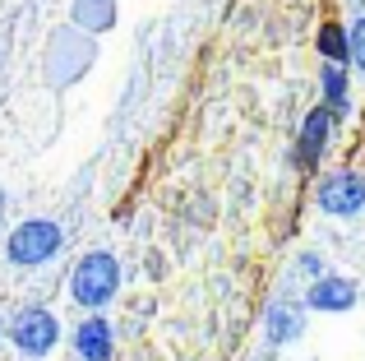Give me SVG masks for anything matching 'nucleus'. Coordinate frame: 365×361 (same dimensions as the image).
Returning a JSON list of instances; mask_svg holds the SVG:
<instances>
[{
  "mask_svg": "<svg viewBox=\"0 0 365 361\" xmlns=\"http://www.w3.org/2000/svg\"><path fill=\"white\" fill-rule=\"evenodd\" d=\"M120 292V260L111 250H88L79 255V264L70 269V301L98 315L102 306H111Z\"/></svg>",
  "mask_w": 365,
  "mask_h": 361,
  "instance_id": "obj_1",
  "label": "nucleus"
},
{
  "mask_svg": "<svg viewBox=\"0 0 365 361\" xmlns=\"http://www.w3.org/2000/svg\"><path fill=\"white\" fill-rule=\"evenodd\" d=\"M61 250H65V232L51 218H24V223H14L9 236H5V260L14 264V269H42V264H51Z\"/></svg>",
  "mask_w": 365,
  "mask_h": 361,
  "instance_id": "obj_2",
  "label": "nucleus"
},
{
  "mask_svg": "<svg viewBox=\"0 0 365 361\" xmlns=\"http://www.w3.org/2000/svg\"><path fill=\"white\" fill-rule=\"evenodd\" d=\"M93 65V37L83 33V28H61V33L46 42V61H42V74L56 83V88H65V83H74L83 70Z\"/></svg>",
  "mask_w": 365,
  "mask_h": 361,
  "instance_id": "obj_3",
  "label": "nucleus"
},
{
  "mask_svg": "<svg viewBox=\"0 0 365 361\" xmlns=\"http://www.w3.org/2000/svg\"><path fill=\"white\" fill-rule=\"evenodd\" d=\"M9 343H14L28 361L51 357L56 343H61V320H56V310H46V306H24L14 320H9Z\"/></svg>",
  "mask_w": 365,
  "mask_h": 361,
  "instance_id": "obj_4",
  "label": "nucleus"
},
{
  "mask_svg": "<svg viewBox=\"0 0 365 361\" xmlns=\"http://www.w3.org/2000/svg\"><path fill=\"white\" fill-rule=\"evenodd\" d=\"M314 208L329 218H361L365 213V176L351 167H338L314 185Z\"/></svg>",
  "mask_w": 365,
  "mask_h": 361,
  "instance_id": "obj_5",
  "label": "nucleus"
},
{
  "mask_svg": "<svg viewBox=\"0 0 365 361\" xmlns=\"http://www.w3.org/2000/svg\"><path fill=\"white\" fill-rule=\"evenodd\" d=\"M333 111H324V107H314V111H305V121H301V130H296V167L301 172H314L319 167V158L329 153V144H333Z\"/></svg>",
  "mask_w": 365,
  "mask_h": 361,
  "instance_id": "obj_6",
  "label": "nucleus"
},
{
  "mask_svg": "<svg viewBox=\"0 0 365 361\" xmlns=\"http://www.w3.org/2000/svg\"><path fill=\"white\" fill-rule=\"evenodd\" d=\"M356 301H361V288L351 278H342V273H324V278H314L305 288V306L319 310V315H347Z\"/></svg>",
  "mask_w": 365,
  "mask_h": 361,
  "instance_id": "obj_7",
  "label": "nucleus"
},
{
  "mask_svg": "<svg viewBox=\"0 0 365 361\" xmlns=\"http://www.w3.org/2000/svg\"><path fill=\"white\" fill-rule=\"evenodd\" d=\"M74 357L79 361H111L116 357V329H111L107 315H88L74 325Z\"/></svg>",
  "mask_w": 365,
  "mask_h": 361,
  "instance_id": "obj_8",
  "label": "nucleus"
},
{
  "mask_svg": "<svg viewBox=\"0 0 365 361\" xmlns=\"http://www.w3.org/2000/svg\"><path fill=\"white\" fill-rule=\"evenodd\" d=\"M305 338V310L296 301H273L264 310V343L268 347H292Z\"/></svg>",
  "mask_w": 365,
  "mask_h": 361,
  "instance_id": "obj_9",
  "label": "nucleus"
},
{
  "mask_svg": "<svg viewBox=\"0 0 365 361\" xmlns=\"http://www.w3.org/2000/svg\"><path fill=\"white\" fill-rule=\"evenodd\" d=\"M319 107L333 111V121H347L351 116V79H347V65H319Z\"/></svg>",
  "mask_w": 365,
  "mask_h": 361,
  "instance_id": "obj_10",
  "label": "nucleus"
},
{
  "mask_svg": "<svg viewBox=\"0 0 365 361\" xmlns=\"http://www.w3.org/2000/svg\"><path fill=\"white\" fill-rule=\"evenodd\" d=\"M116 0H74L70 5V24L74 28H83L88 37H98V33H107V28H116Z\"/></svg>",
  "mask_w": 365,
  "mask_h": 361,
  "instance_id": "obj_11",
  "label": "nucleus"
},
{
  "mask_svg": "<svg viewBox=\"0 0 365 361\" xmlns=\"http://www.w3.org/2000/svg\"><path fill=\"white\" fill-rule=\"evenodd\" d=\"M314 46H319L324 61L351 65V37H347V24H338V19H324V24H319V33H314Z\"/></svg>",
  "mask_w": 365,
  "mask_h": 361,
  "instance_id": "obj_12",
  "label": "nucleus"
},
{
  "mask_svg": "<svg viewBox=\"0 0 365 361\" xmlns=\"http://www.w3.org/2000/svg\"><path fill=\"white\" fill-rule=\"evenodd\" d=\"M347 37H351V65L365 74V9H356V19L347 24Z\"/></svg>",
  "mask_w": 365,
  "mask_h": 361,
  "instance_id": "obj_13",
  "label": "nucleus"
},
{
  "mask_svg": "<svg viewBox=\"0 0 365 361\" xmlns=\"http://www.w3.org/2000/svg\"><path fill=\"white\" fill-rule=\"evenodd\" d=\"M296 273H301V278H324V260H319V255H314V250H301V255H296Z\"/></svg>",
  "mask_w": 365,
  "mask_h": 361,
  "instance_id": "obj_14",
  "label": "nucleus"
},
{
  "mask_svg": "<svg viewBox=\"0 0 365 361\" xmlns=\"http://www.w3.org/2000/svg\"><path fill=\"white\" fill-rule=\"evenodd\" d=\"M5 213H9V195H5V185H0V223H5Z\"/></svg>",
  "mask_w": 365,
  "mask_h": 361,
  "instance_id": "obj_15",
  "label": "nucleus"
},
{
  "mask_svg": "<svg viewBox=\"0 0 365 361\" xmlns=\"http://www.w3.org/2000/svg\"><path fill=\"white\" fill-rule=\"evenodd\" d=\"M351 5H356V9H365V0H351Z\"/></svg>",
  "mask_w": 365,
  "mask_h": 361,
  "instance_id": "obj_16",
  "label": "nucleus"
},
{
  "mask_svg": "<svg viewBox=\"0 0 365 361\" xmlns=\"http://www.w3.org/2000/svg\"><path fill=\"white\" fill-rule=\"evenodd\" d=\"M0 329H5V325H0Z\"/></svg>",
  "mask_w": 365,
  "mask_h": 361,
  "instance_id": "obj_17",
  "label": "nucleus"
}]
</instances>
